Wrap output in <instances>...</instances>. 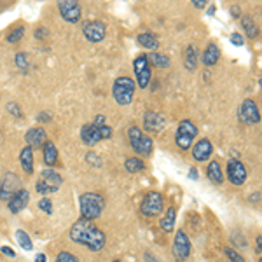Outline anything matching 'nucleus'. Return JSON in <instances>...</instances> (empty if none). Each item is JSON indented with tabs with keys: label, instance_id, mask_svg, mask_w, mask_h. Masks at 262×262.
Masks as SVG:
<instances>
[{
	"label": "nucleus",
	"instance_id": "obj_1",
	"mask_svg": "<svg viewBox=\"0 0 262 262\" xmlns=\"http://www.w3.org/2000/svg\"><path fill=\"white\" fill-rule=\"evenodd\" d=\"M70 240L74 243H79L82 246H87L93 252H100L105 248L107 236L105 233L93 224V220L79 219L74 226L70 227Z\"/></svg>",
	"mask_w": 262,
	"mask_h": 262
},
{
	"label": "nucleus",
	"instance_id": "obj_2",
	"mask_svg": "<svg viewBox=\"0 0 262 262\" xmlns=\"http://www.w3.org/2000/svg\"><path fill=\"white\" fill-rule=\"evenodd\" d=\"M79 208H81L82 219L94 220L98 219L105 210V199L101 194L96 192H86L79 197Z\"/></svg>",
	"mask_w": 262,
	"mask_h": 262
},
{
	"label": "nucleus",
	"instance_id": "obj_3",
	"mask_svg": "<svg viewBox=\"0 0 262 262\" xmlns=\"http://www.w3.org/2000/svg\"><path fill=\"white\" fill-rule=\"evenodd\" d=\"M136 91V82L130 77H117L114 81L112 86V96L116 100L117 105L124 107V105H130L133 101Z\"/></svg>",
	"mask_w": 262,
	"mask_h": 262
},
{
	"label": "nucleus",
	"instance_id": "obj_4",
	"mask_svg": "<svg viewBox=\"0 0 262 262\" xmlns=\"http://www.w3.org/2000/svg\"><path fill=\"white\" fill-rule=\"evenodd\" d=\"M128 138H130L131 149L135 150L136 154L143 155V158L152 154V149H154L152 140H150V136L143 135V131L140 130L138 126H131L130 130H128Z\"/></svg>",
	"mask_w": 262,
	"mask_h": 262
},
{
	"label": "nucleus",
	"instance_id": "obj_5",
	"mask_svg": "<svg viewBox=\"0 0 262 262\" xmlns=\"http://www.w3.org/2000/svg\"><path fill=\"white\" fill-rule=\"evenodd\" d=\"M197 135V128L192 121L184 119L180 121L177 128V133H175V143L178 145V149L182 150H189L192 147V142H194Z\"/></svg>",
	"mask_w": 262,
	"mask_h": 262
},
{
	"label": "nucleus",
	"instance_id": "obj_6",
	"mask_svg": "<svg viewBox=\"0 0 262 262\" xmlns=\"http://www.w3.org/2000/svg\"><path fill=\"white\" fill-rule=\"evenodd\" d=\"M163 208H165V197H163V194L158 191H150L143 197L140 210H142V214L145 217H158V215L163 214Z\"/></svg>",
	"mask_w": 262,
	"mask_h": 262
},
{
	"label": "nucleus",
	"instance_id": "obj_7",
	"mask_svg": "<svg viewBox=\"0 0 262 262\" xmlns=\"http://www.w3.org/2000/svg\"><path fill=\"white\" fill-rule=\"evenodd\" d=\"M133 68H135L136 84H138L140 89L149 87L150 79H152V72H150V65H149V60H147V55L136 56L135 62H133Z\"/></svg>",
	"mask_w": 262,
	"mask_h": 262
},
{
	"label": "nucleus",
	"instance_id": "obj_8",
	"mask_svg": "<svg viewBox=\"0 0 262 262\" xmlns=\"http://www.w3.org/2000/svg\"><path fill=\"white\" fill-rule=\"evenodd\" d=\"M191 240L189 236L185 234V231L178 229L177 234H175V240H173V255L178 262H184L189 259L191 255Z\"/></svg>",
	"mask_w": 262,
	"mask_h": 262
},
{
	"label": "nucleus",
	"instance_id": "obj_9",
	"mask_svg": "<svg viewBox=\"0 0 262 262\" xmlns=\"http://www.w3.org/2000/svg\"><path fill=\"white\" fill-rule=\"evenodd\" d=\"M238 119L243 124H259L260 123V112L259 107L253 100H245L238 109Z\"/></svg>",
	"mask_w": 262,
	"mask_h": 262
},
{
	"label": "nucleus",
	"instance_id": "obj_10",
	"mask_svg": "<svg viewBox=\"0 0 262 262\" xmlns=\"http://www.w3.org/2000/svg\"><path fill=\"white\" fill-rule=\"evenodd\" d=\"M58 11L67 23H79L81 20V4L79 0H58Z\"/></svg>",
	"mask_w": 262,
	"mask_h": 262
},
{
	"label": "nucleus",
	"instance_id": "obj_11",
	"mask_svg": "<svg viewBox=\"0 0 262 262\" xmlns=\"http://www.w3.org/2000/svg\"><path fill=\"white\" fill-rule=\"evenodd\" d=\"M20 178L14 173L7 172L2 177V182H0V201H9L11 197L20 191Z\"/></svg>",
	"mask_w": 262,
	"mask_h": 262
},
{
	"label": "nucleus",
	"instance_id": "obj_12",
	"mask_svg": "<svg viewBox=\"0 0 262 262\" xmlns=\"http://www.w3.org/2000/svg\"><path fill=\"white\" fill-rule=\"evenodd\" d=\"M82 32H84L86 40L96 44V42H101V40L105 39V35H107V25L100 20H94V21L86 23Z\"/></svg>",
	"mask_w": 262,
	"mask_h": 262
},
{
	"label": "nucleus",
	"instance_id": "obj_13",
	"mask_svg": "<svg viewBox=\"0 0 262 262\" xmlns=\"http://www.w3.org/2000/svg\"><path fill=\"white\" fill-rule=\"evenodd\" d=\"M246 177H248V173H246V168L241 161H236V159H229L227 161V180L231 184L240 187V185L246 182Z\"/></svg>",
	"mask_w": 262,
	"mask_h": 262
},
{
	"label": "nucleus",
	"instance_id": "obj_14",
	"mask_svg": "<svg viewBox=\"0 0 262 262\" xmlns=\"http://www.w3.org/2000/svg\"><path fill=\"white\" fill-rule=\"evenodd\" d=\"M166 126V121L161 114L154 112V110H147L143 114V130L147 133H161Z\"/></svg>",
	"mask_w": 262,
	"mask_h": 262
},
{
	"label": "nucleus",
	"instance_id": "obj_15",
	"mask_svg": "<svg viewBox=\"0 0 262 262\" xmlns=\"http://www.w3.org/2000/svg\"><path fill=\"white\" fill-rule=\"evenodd\" d=\"M212 152H214V145H212V142L208 138H201L196 143H192V158L196 161H206V159H210Z\"/></svg>",
	"mask_w": 262,
	"mask_h": 262
},
{
	"label": "nucleus",
	"instance_id": "obj_16",
	"mask_svg": "<svg viewBox=\"0 0 262 262\" xmlns=\"http://www.w3.org/2000/svg\"><path fill=\"white\" fill-rule=\"evenodd\" d=\"M28 201H30V192L26 189H20L16 194L7 201V206H9V212H13V214H20V212H23L28 206Z\"/></svg>",
	"mask_w": 262,
	"mask_h": 262
},
{
	"label": "nucleus",
	"instance_id": "obj_17",
	"mask_svg": "<svg viewBox=\"0 0 262 262\" xmlns=\"http://www.w3.org/2000/svg\"><path fill=\"white\" fill-rule=\"evenodd\" d=\"M81 140L86 143L87 147L96 145L98 142H101V135H100V128L94 126L93 123L91 124H84L81 130Z\"/></svg>",
	"mask_w": 262,
	"mask_h": 262
},
{
	"label": "nucleus",
	"instance_id": "obj_18",
	"mask_svg": "<svg viewBox=\"0 0 262 262\" xmlns=\"http://www.w3.org/2000/svg\"><path fill=\"white\" fill-rule=\"evenodd\" d=\"M25 140L26 143H28V147L35 149V147L44 145L45 140H47V133H45L44 128H30L25 135Z\"/></svg>",
	"mask_w": 262,
	"mask_h": 262
},
{
	"label": "nucleus",
	"instance_id": "obj_19",
	"mask_svg": "<svg viewBox=\"0 0 262 262\" xmlns=\"http://www.w3.org/2000/svg\"><path fill=\"white\" fill-rule=\"evenodd\" d=\"M203 65H206V67H214V65H217V62L220 60V49H219V45L217 44H208L206 45V49H204V53H203Z\"/></svg>",
	"mask_w": 262,
	"mask_h": 262
},
{
	"label": "nucleus",
	"instance_id": "obj_20",
	"mask_svg": "<svg viewBox=\"0 0 262 262\" xmlns=\"http://www.w3.org/2000/svg\"><path fill=\"white\" fill-rule=\"evenodd\" d=\"M40 178H42L44 182H47L51 187L58 189V191H60V187H62V184H63V177L53 168H44L42 172H40Z\"/></svg>",
	"mask_w": 262,
	"mask_h": 262
},
{
	"label": "nucleus",
	"instance_id": "obj_21",
	"mask_svg": "<svg viewBox=\"0 0 262 262\" xmlns=\"http://www.w3.org/2000/svg\"><path fill=\"white\" fill-rule=\"evenodd\" d=\"M42 154H44V165L49 166V168H51V166H55L56 163H58V149H56L55 143L49 142V140H45Z\"/></svg>",
	"mask_w": 262,
	"mask_h": 262
},
{
	"label": "nucleus",
	"instance_id": "obj_22",
	"mask_svg": "<svg viewBox=\"0 0 262 262\" xmlns=\"http://www.w3.org/2000/svg\"><path fill=\"white\" fill-rule=\"evenodd\" d=\"M136 40H138V44L142 45L143 49H149V51H155V49L159 47V40H158V37H155L152 32L138 33Z\"/></svg>",
	"mask_w": 262,
	"mask_h": 262
},
{
	"label": "nucleus",
	"instance_id": "obj_23",
	"mask_svg": "<svg viewBox=\"0 0 262 262\" xmlns=\"http://www.w3.org/2000/svg\"><path fill=\"white\" fill-rule=\"evenodd\" d=\"M20 163H21V168L25 173L32 175L33 173V149L32 147H25L20 154Z\"/></svg>",
	"mask_w": 262,
	"mask_h": 262
},
{
	"label": "nucleus",
	"instance_id": "obj_24",
	"mask_svg": "<svg viewBox=\"0 0 262 262\" xmlns=\"http://www.w3.org/2000/svg\"><path fill=\"white\" fill-rule=\"evenodd\" d=\"M206 177L210 182H214V184L220 185L224 182V173L222 170H220V165L217 161H210L206 166Z\"/></svg>",
	"mask_w": 262,
	"mask_h": 262
},
{
	"label": "nucleus",
	"instance_id": "obj_25",
	"mask_svg": "<svg viewBox=\"0 0 262 262\" xmlns=\"http://www.w3.org/2000/svg\"><path fill=\"white\" fill-rule=\"evenodd\" d=\"M240 21H241V26L243 30H245L246 37H250V39H255L257 35H259V26L255 25V20H253L252 16H240Z\"/></svg>",
	"mask_w": 262,
	"mask_h": 262
},
{
	"label": "nucleus",
	"instance_id": "obj_26",
	"mask_svg": "<svg viewBox=\"0 0 262 262\" xmlns=\"http://www.w3.org/2000/svg\"><path fill=\"white\" fill-rule=\"evenodd\" d=\"M175 220H177V210H175L173 206H170L168 210H166L165 217L161 219V229L165 231V233H172L175 227Z\"/></svg>",
	"mask_w": 262,
	"mask_h": 262
},
{
	"label": "nucleus",
	"instance_id": "obj_27",
	"mask_svg": "<svg viewBox=\"0 0 262 262\" xmlns=\"http://www.w3.org/2000/svg\"><path fill=\"white\" fill-rule=\"evenodd\" d=\"M184 67L187 68V70H196V67H197V53H196L194 45H189V47L185 49Z\"/></svg>",
	"mask_w": 262,
	"mask_h": 262
},
{
	"label": "nucleus",
	"instance_id": "obj_28",
	"mask_svg": "<svg viewBox=\"0 0 262 262\" xmlns=\"http://www.w3.org/2000/svg\"><path fill=\"white\" fill-rule=\"evenodd\" d=\"M124 168H126L128 173H140L145 170V163L140 158H128L124 161Z\"/></svg>",
	"mask_w": 262,
	"mask_h": 262
},
{
	"label": "nucleus",
	"instance_id": "obj_29",
	"mask_svg": "<svg viewBox=\"0 0 262 262\" xmlns=\"http://www.w3.org/2000/svg\"><path fill=\"white\" fill-rule=\"evenodd\" d=\"M147 60L152 62V65L158 67V68H168L170 67V58L166 55H161V53H150V55L147 56Z\"/></svg>",
	"mask_w": 262,
	"mask_h": 262
},
{
	"label": "nucleus",
	"instance_id": "obj_30",
	"mask_svg": "<svg viewBox=\"0 0 262 262\" xmlns=\"http://www.w3.org/2000/svg\"><path fill=\"white\" fill-rule=\"evenodd\" d=\"M16 240H18V243H20L21 248H23V250H26V252H30V250L33 248L32 238H30L28 234H26L23 229H18V231H16Z\"/></svg>",
	"mask_w": 262,
	"mask_h": 262
},
{
	"label": "nucleus",
	"instance_id": "obj_31",
	"mask_svg": "<svg viewBox=\"0 0 262 262\" xmlns=\"http://www.w3.org/2000/svg\"><path fill=\"white\" fill-rule=\"evenodd\" d=\"M35 191L39 192V194H42V196H44V194L47 196V194H53V192H58V189L51 187V185H49L47 182H44L42 178H40V180L35 184Z\"/></svg>",
	"mask_w": 262,
	"mask_h": 262
},
{
	"label": "nucleus",
	"instance_id": "obj_32",
	"mask_svg": "<svg viewBox=\"0 0 262 262\" xmlns=\"http://www.w3.org/2000/svg\"><path fill=\"white\" fill-rule=\"evenodd\" d=\"M23 35H25V26H18V28H14L13 32L7 35V42L9 44L20 42V40L23 39Z\"/></svg>",
	"mask_w": 262,
	"mask_h": 262
},
{
	"label": "nucleus",
	"instance_id": "obj_33",
	"mask_svg": "<svg viewBox=\"0 0 262 262\" xmlns=\"http://www.w3.org/2000/svg\"><path fill=\"white\" fill-rule=\"evenodd\" d=\"M14 62H16V67L20 68V70L23 72L28 70V56H26V53H18Z\"/></svg>",
	"mask_w": 262,
	"mask_h": 262
},
{
	"label": "nucleus",
	"instance_id": "obj_34",
	"mask_svg": "<svg viewBox=\"0 0 262 262\" xmlns=\"http://www.w3.org/2000/svg\"><path fill=\"white\" fill-rule=\"evenodd\" d=\"M39 208L45 215H51L53 214V201L49 199V197H42V199L39 201Z\"/></svg>",
	"mask_w": 262,
	"mask_h": 262
},
{
	"label": "nucleus",
	"instance_id": "obj_35",
	"mask_svg": "<svg viewBox=\"0 0 262 262\" xmlns=\"http://www.w3.org/2000/svg\"><path fill=\"white\" fill-rule=\"evenodd\" d=\"M7 112L13 114V116L18 117V119H23V110L20 109V105L14 103V101H9V103H7Z\"/></svg>",
	"mask_w": 262,
	"mask_h": 262
},
{
	"label": "nucleus",
	"instance_id": "obj_36",
	"mask_svg": "<svg viewBox=\"0 0 262 262\" xmlns=\"http://www.w3.org/2000/svg\"><path fill=\"white\" fill-rule=\"evenodd\" d=\"M55 262H79V259L70 252H60Z\"/></svg>",
	"mask_w": 262,
	"mask_h": 262
},
{
	"label": "nucleus",
	"instance_id": "obj_37",
	"mask_svg": "<svg viewBox=\"0 0 262 262\" xmlns=\"http://www.w3.org/2000/svg\"><path fill=\"white\" fill-rule=\"evenodd\" d=\"M86 161L89 163V165H93L94 168H100V166H101V159H100V155L94 154V152H87V154H86Z\"/></svg>",
	"mask_w": 262,
	"mask_h": 262
},
{
	"label": "nucleus",
	"instance_id": "obj_38",
	"mask_svg": "<svg viewBox=\"0 0 262 262\" xmlns=\"http://www.w3.org/2000/svg\"><path fill=\"white\" fill-rule=\"evenodd\" d=\"M226 255L231 262H245V259H243L240 253H238L236 250H233V248H226Z\"/></svg>",
	"mask_w": 262,
	"mask_h": 262
},
{
	"label": "nucleus",
	"instance_id": "obj_39",
	"mask_svg": "<svg viewBox=\"0 0 262 262\" xmlns=\"http://www.w3.org/2000/svg\"><path fill=\"white\" fill-rule=\"evenodd\" d=\"M231 44H234V45H238V47H241V45L245 44V39H243L241 33L234 32V33H231Z\"/></svg>",
	"mask_w": 262,
	"mask_h": 262
},
{
	"label": "nucleus",
	"instance_id": "obj_40",
	"mask_svg": "<svg viewBox=\"0 0 262 262\" xmlns=\"http://www.w3.org/2000/svg\"><path fill=\"white\" fill-rule=\"evenodd\" d=\"M100 135H101V140H107L112 136V128L107 126V124H103V126H100Z\"/></svg>",
	"mask_w": 262,
	"mask_h": 262
},
{
	"label": "nucleus",
	"instance_id": "obj_41",
	"mask_svg": "<svg viewBox=\"0 0 262 262\" xmlns=\"http://www.w3.org/2000/svg\"><path fill=\"white\" fill-rule=\"evenodd\" d=\"M45 37H47V30L45 28H37L35 30V39L37 40H42V39H45Z\"/></svg>",
	"mask_w": 262,
	"mask_h": 262
},
{
	"label": "nucleus",
	"instance_id": "obj_42",
	"mask_svg": "<svg viewBox=\"0 0 262 262\" xmlns=\"http://www.w3.org/2000/svg\"><path fill=\"white\" fill-rule=\"evenodd\" d=\"M0 252H2L4 255L11 257V259H13V257H16V253H14V250H13V248H9V246H2V248H0Z\"/></svg>",
	"mask_w": 262,
	"mask_h": 262
},
{
	"label": "nucleus",
	"instance_id": "obj_43",
	"mask_svg": "<svg viewBox=\"0 0 262 262\" xmlns=\"http://www.w3.org/2000/svg\"><path fill=\"white\" fill-rule=\"evenodd\" d=\"M37 119H39L40 123H51V114H47V112H40Z\"/></svg>",
	"mask_w": 262,
	"mask_h": 262
},
{
	"label": "nucleus",
	"instance_id": "obj_44",
	"mask_svg": "<svg viewBox=\"0 0 262 262\" xmlns=\"http://www.w3.org/2000/svg\"><path fill=\"white\" fill-rule=\"evenodd\" d=\"M93 124L100 128V126H103V124H107V119H105V116H101V114H100V116H96V119H94Z\"/></svg>",
	"mask_w": 262,
	"mask_h": 262
},
{
	"label": "nucleus",
	"instance_id": "obj_45",
	"mask_svg": "<svg viewBox=\"0 0 262 262\" xmlns=\"http://www.w3.org/2000/svg\"><path fill=\"white\" fill-rule=\"evenodd\" d=\"M231 14H233V18H236V20H240V16H241L240 7H238V6H233V7H231Z\"/></svg>",
	"mask_w": 262,
	"mask_h": 262
},
{
	"label": "nucleus",
	"instance_id": "obj_46",
	"mask_svg": "<svg viewBox=\"0 0 262 262\" xmlns=\"http://www.w3.org/2000/svg\"><path fill=\"white\" fill-rule=\"evenodd\" d=\"M192 4H194V7H197V9H204V6L208 4V0H192Z\"/></svg>",
	"mask_w": 262,
	"mask_h": 262
},
{
	"label": "nucleus",
	"instance_id": "obj_47",
	"mask_svg": "<svg viewBox=\"0 0 262 262\" xmlns=\"http://www.w3.org/2000/svg\"><path fill=\"white\" fill-rule=\"evenodd\" d=\"M35 262H47V257H45L44 253H39V255L35 257Z\"/></svg>",
	"mask_w": 262,
	"mask_h": 262
},
{
	"label": "nucleus",
	"instance_id": "obj_48",
	"mask_svg": "<svg viewBox=\"0 0 262 262\" xmlns=\"http://www.w3.org/2000/svg\"><path fill=\"white\" fill-rule=\"evenodd\" d=\"M260 243H262V236H257V253L260 255Z\"/></svg>",
	"mask_w": 262,
	"mask_h": 262
},
{
	"label": "nucleus",
	"instance_id": "obj_49",
	"mask_svg": "<svg viewBox=\"0 0 262 262\" xmlns=\"http://www.w3.org/2000/svg\"><path fill=\"white\" fill-rule=\"evenodd\" d=\"M189 177H191V178H192V180H197V172H196V170H194V168H192V170H191V175H189Z\"/></svg>",
	"mask_w": 262,
	"mask_h": 262
},
{
	"label": "nucleus",
	"instance_id": "obj_50",
	"mask_svg": "<svg viewBox=\"0 0 262 262\" xmlns=\"http://www.w3.org/2000/svg\"><path fill=\"white\" fill-rule=\"evenodd\" d=\"M208 14H210V16H212V14H215V6H214V7H210V9H208Z\"/></svg>",
	"mask_w": 262,
	"mask_h": 262
},
{
	"label": "nucleus",
	"instance_id": "obj_51",
	"mask_svg": "<svg viewBox=\"0 0 262 262\" xmlns=\"http://www.w3.org/2000/svg\"><path fill=\"white\" fill-rule=\"evenodd\" d=\"M114 262H119V260H114Z\"/></svg>",
	"mask_w": 262,
	"mask_h": 262
}]
</instances>
